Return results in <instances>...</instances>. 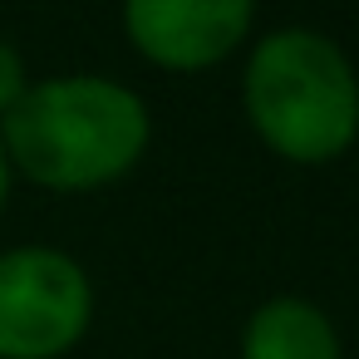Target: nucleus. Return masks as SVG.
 Masks as SVG:
<instances>
[{
    "instance_id": "obj_1",
    "label": "nucleus",
    "mask_w": 359,
    "mask_h": 359,
    "mask_svg": "<svg viewBox=\"0 0 359 359\" xmlns=\"http://www.w3.org/2000/svg\"><path fill=\"white\" fill-rule=\"evenodd\" d=\"M153 123L143 99L99 74H60L30 84L0 118L15 172L50 192H94L118 182L148 153Z\"/></svg>"
},
{
    "instance_id": "obj_2",
    "label": "nucleus",
    "mask_w": 359,
    "mask_h": 359,
    "mask_svg": "<svg viewBox=\"0 0 359 359\" xmlns=\"http://www.w3.org/2000/svg\"><path fill=\"white\" fill-rule=\"evenodd\" d=\"M241 104L261 143L300 168L334 163L359 138V74L320 30H271L256 40Z\"/></svg>"
},
{
    "instance_id": "obj_3",
    "label": "nucleus",
    "mask_w": 359,
    "mask_h": 359,
    "mask_svg": "<svg viewBox=\"0 0 359 359\" xmlns=\"http://www.w3.org/2000/svg\"><path fill=\"white\" fill-rule=\"evenodd\" d=\"M94 320V285L69 251L15 246L0 256V359H60Z\"/></svg>"
},
{
    "instance_id": "obj_4",
    "label": "nucleus",
    "mask_w": 359,
    "mask_h": 359,
    "mask_svg": "<svg viewBox=\"0 0 359 359\" xmlns=\"http://www.w3.org/2000/svg\"><path fill=\"white\" fill-rule=\"evenodd\" d=\"M256 0H123L128 45L177 74H197L236 55L251 35Z\"/></svg>"
},
{
    "instance_id": "obj_5",
    "label": "nucleus",
    "mask_w": 359,
    "mask_h": 359,
    "mask_svg": "<svg viewBox=\"0 0 359 359\" xmlns=\"http://www.w3.org/2000/svg\"><path fill=\"white\" fill-rule=\"evenodd\" d=\"M241 359H344L334 320L300 295H271L241 330Z\"/></svg>"
},
{
    "instance_id": "obj_6",
    "label": "nucleus",
    "mask_w": 359,
    "mask_h": 359,
    "mask_svg": "<svg viewBox=\"0 0 359 359\" xmlns=\"http://www.w3.org/2000/svg\"><path fill=\"white\" fill-rule=\"evenodd\" d=\"M25 89H30V84H25V60H20V50H15L11 40H0V118L15 109V99H20Z\"/></svg>"
},
{
    "instance_id": "obj_7",
    "label": "nucleus",
    "mask_w": 359,
    "mask_h": 359,
    "mask_svg": "<svg viewBox=\"0 0 359 359\" xmlns=\"http://www.w3.org/2000/svg\"><path fill=\"white\" fill-rule=\"evenodd\" d=\"M11 158H6V143H0V212H6V197H11Z\"/></svg>"
}]
</instances>
